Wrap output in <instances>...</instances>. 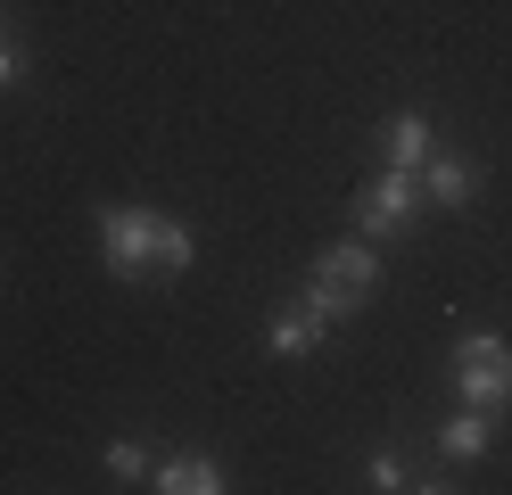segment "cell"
<instances>
[{
    "instance_id": "6da1fadb",
    "label": "cell",
    "mask_w": 512,
    "mask_h": 495,
    "mask_svg": "<svg viewBox=\"0 0 512 495\" xmlns=\"http://www.w3.org/2000/svg\"><path fill=\"white\" fill-rule=\"evenodd\" d=\"M100 264L124 281L141 273H190L199 264V240H190L182 223L149 215V207H100Z\"/></svg>"
},
{
    "instance_id": "7a4b0ae2",
    "label": "cell",
    "mask_w": 512,
    "mask_h": 495,
    "mask_svg": "<svg viewBox=\"0 0 512 495\" xmlns=\"http://www.w3.org/2000/svg\"><path fill=\"white\" fill-rule=\"evenodd\" d=\"M372 281H380V256H372V240H339V248H323V256H314L306 306L323 314V322H339V314H356L364 297H372Z\"/></svg>"
},
{
    "instance_id": "3957f363",
    "label": "cell",
    "mask_w": 512,
    "mask_h": 495,
    "mask_svg": "<svg viewBox=\"0 0 512 495\" xmlns=\"http://www.w3.org/2000/svg\"><path fill=\"white\" fill-rule=\"evenodd\" d=\"M455 388H463V405H479V413L512 405V339L504 330H463L455 339Z\"/></svg>"
},
{
    "instance_id": "277c9868",
    "label": "cell",
    "mask_w": 512,
    "mask_h": 495,
    "mask_svg": "<svg viewBox=\"0 0 512 495\" xmlns=\"http://www.w3.org/2000/svg\"><path fill=\"white\" fill-rule=\"evenodd\" d=\"M413 215H422V174H405V165H389L364 198H356V223H364V240H389V231H405Z\"/></svg>"
},
{
    "instance_id": "5b68a950",
    "label": "cell",
    "mask_w": 512,
    "mask_h": 495,
    "mask_svg": "<svg viewBox=\"0 0 512 495\" xmlns=\"http://www.w3.org/2000/svg\"><path fill=\"white\" fill-rule=\"evenodd\" d=\"M149 487H166V495H223V462L215 454H166V462H149Z\"/></svg>"
},
{
    "instance_id": "8992f818",
    "label": "cell",
    "mask_w": 512,
    "mask_h": 495,
    "mask_svg": "<svg viewBox=\"0 0 512 495\" xmlns=\"http://www.w3.org/2000/svg\"><path fill=\"white\" fill-rule=\"evenodd\" d=\"M323 314L314 306H290V314H273V330H265V355H281V363H306L314 347H323Z\"/></svg>"
},
{
    "instance_id": "52a82bcc",
    "label": "cell",
    "mask_w": 512,
    "mask_h": 495,
    "mask_svg": "<svg viewBox=\"0 0 512 495\" xmlns=\"http://www.w3.org/2000/svg\"><path fill=\"white\" fill-rule=\"evenodd\" d=\"M471 190H479V165H463V157H422V198H430V207H471Z\"/></svg>"
},
{
    "instance_id": "ba28073f",
    "label": "cell",
    "mask_w": 512,
    "mask_h": 495,
    "mask_svg": "<svg viewBox=\"0 0 512 495\" xmlns=\"http://www.w3.org/2000/svg\"><path fill=\"white\" fill-rule=\"evenodd\" d=\"M380 149H389V165H405V174H422V157H430V116H422V108L389 116V132H380Z\"/></svg>"
},
{
    "instance_id": "9c48e42d",
    "label": "cell",
    "mask_w": 512,
    "mask_h": 495,
    "mask_svg": "<svg viewBox=\"0 0 512 495\" xmlns=\"http://www.w3.org/2000/svg\"><path fill=\"white\" fill-rule=\"evenodd\" d=\"M488 438H496V413H479V405H463L455 421L438 429V446H446V462H479V454H488Z\"/></svg>"
},
{
    "instance_id": "30bf717a",
    "label": "cell",
    "mask_w": 512,
    "mask_h": 495,
    "mask_svg": "<svg viewBox=\"0 0 512 495\" xmlns=\"http://www.w3.org/2000/svg\"><path fill=\"white\" fill-rule=\"evenodd\" d=\"M108 471H116V479H149V446L116 438V446H108Z\"/></svg>"
},
{
    "instance_id": "8fae6325",
    "label": "cell",
    "mask_w": 512,
    "mask_h": 495,
    "mask_svg": "<svg viewBox=\"0 0 512 495\" xmlns=\"http://www.w3.org/2000/svg\"><path fill=\"white\" fill-rule=\"evenodd\" d=\"M364 479H372L380 495H397V487H422V479H413V471H405L397 454H372V471H364Z\"/></svg>"
},
{
    "instance_id": "7c38bea8",
    "label": "cell",
    "mask_w": 512,
    "mask_h": 495,
    "mask_svg": "<svg viewBox=\"0 0 512 495\" xmlns=\"http://www.w3.org/2000/svg\"><path fill=\"white\" fill-rule=\"evenodd\" d=\"M25 83V58H17V42H0V91H17Z\"/></svg>"
},
{
    "instance_id": "4fadbf2b",
    "label": "cell",
    "mask_w": 512,
    "mask_h": 495,
    "mask_svg": "<svg viewBox=\"0 0 512 495\" xmlns=\"http://www.w3.org/2000/svg\"><path fill=\"white\" fill-rule=\"evenodd\" d=\"M0 42H9V33H0Z\"/></svg>"
}]
</instances>
